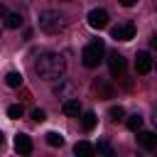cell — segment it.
<instances>
[{"label":"cell","mask_w":157,"mask_h":157,"mask_svg":"<svg viewBox=\"0 0 157 157\" xmlns=\"http://www.w3.org/2000/svg\"><path fill=\"white\" fill-rule=\"evenodd\" d=\"M34 71H37V76L44 78V81H56V78L64 76V71H66V59H64V54H56V52L42 54V56L34 61Z\"/></svg>","instance_id":"cell-1"},{"label":"cell","mask_w":157,"mask_h":157,"mask_svg":"<svg viewBox=\"0 0 157 157\" xmlns=\"http://www.w3.org/2000/svg\"><path fill=\"white\" fill-rule=\"evenodd\" d=\"M103 54H105V47H103V42H101V39H93V42H88V44L83 47L81 61H83V66H88V69H96V66L103 61Z\"/></svg>","instance_id":"cell-2"},{"label":"cell","mask_w":157,"mask_h":157,"mask_svg":"<svg viewBox=\"0 0 157 157\" xmlns=\"http://www.w3.org/2000/svg\"><path fill=\"white\" fill-rule=\"evenodd\" d=\"M64 17L59 15V12H54V10H44L42 15H39V27L44 29V32H49V34H56V32H61L64 29Z\"/></svg>","instance_id":"cell-3"},{"label":"cell","mask_w":157,"mask_h":157,"mask_svg":"<svg viewBox=\"0 0 157 157\" xmlns=\"http://www.w3.org/2000/svg\"><path fill=\"white\" fill-rule=\"evenodd\" d=\"M56 81H59V83L54 86V96H59V98H64V101H66V98H76V83H74L71 78H61V76H59Z\"/></svg>","instance_id":"cell-4"},{"label":"cell","mask_w":157,"mask_h":157,"mask_svg":"<svg viewBox=\"0 0 157 157\" xmlns=\"http://www.w3.org/2000/svg\"><path fill=\"white\" fill-rule=\"evenodd\" d=\"M110 37L118 39V42H130L135 37V25L132 22H123V25H115L110 29Z\"/></svg>","instance_id":"cell-5"},{"label":"cell","mask_w":157,"mask_h":157,"mask_svg":"<svg viewBox=\"0 0 157 157\" xmlns=\"http://www.w3.org/2000/svg\"><path fill=\"white\" fill-rule=\"evenodd\" d=\"M108 66H110V74L113 76H123V71H125V56L115 49V52H110L108 54Z\"/></svg>","instance_id":"cell-6"},{"label":"cell","mask_w":157,"mask_h":157,"mask_svg":"<svg viewBox=\"0 0 157 157\" xmlns=\"http://www.w3.org/2000/svg\"><path fill=\"white\" fill-rule=\"evenodd\" d=\"M88 25H91L93 29L108 27V12H105V10H91V12H88Z\"/></svg>","instance_id":"cell-7"},{"label":"cell","mask_w":157,"mask_h":157,"mask_svg":"<svg viewBox=\"0 0 157 157\" xmlns=\"http://www.w3.org/2000/svg\"><path fill=\"white\" fill-rule=\"evenodd\" d=\"M135 71L137 74H150L152 71V56H150V52H137V56H135Z\"/></svg>","instance_id":"cell-8"},{"label":"cell","mask_w":157,"mask_h":157,"mask_svg":"<svg viewBox=\"0 0 157 157\" xmlns=\"http://www.w3.org/2000/svg\"><path fill=\"white\" fill-rule=\"evenodd\" d=\"M137 142H140L145 150H155V147H157V135L140 128V130H137Z\"/></svg>","instance_id":"cell-9"},{"label":"cell","mask_w":157,"mask_h":157,"mask_svg":"<svg viewBox=\"0 0 157 157\" xmlns=\"http://www.w3.org/2000/svg\"><path fill=\"white\" fill-rule=\"evenodd\" d=\"M61 110H64L66 115H71V118H78V115H81V103H78V98H66V101L61 103Z\"/></svg>","instance_id":"cell-10"},{"label":"cell","mask_w":157,"mask_h":157,"mask_svg":"<svg viewBox=\"0 0 157 157\" xmlns=\"http://www.w3.org/2000/svg\"><path fill=\"white\" fill-rule=\"evenodd\" d=\"M15 150H17L20 155H29V152H32V140H29L25 132H20V135L15 137Z\"/></svg>","instance_id":"cell-11"},{"label":"cell","mask_w":157,"mask_h":157,"mask_svg":"<svg viewBox=\"0 0 157 157\" xmlns=\"http://www.w3.org/2000/svg\"><path fill=\"white\" fill-rule=\"evenodd\" d=\"M74 152H76L78 157H88V155H93V145L86 142V140H81V142L74 145Z\"/></svg>","instance_id":"cell-12"},{"label":"cell","mask_w":157,"mask_h":157,"mask_svg":"<svg viewBox=\"0 0 157 157\" xmlns=\"http://www.w3.org/2000/svg\"><path fill=\"white\" fill-rule=\"evenodd\" d=\"M96 123H98V118H96V113H83V118H81V125H83V130L86 132H91L93 128H96Z\"/></svg>","instance_id":"cell-13"},{"label":"cell","mask_w":157,"mask_h":157,"mask_svg":"<svg viewBox=\"0 0 157 157\" xmlns=\"http://www.w3.org/2000/svg\"><path fill=\"white\" fill-rule=\"evenodd\" d=\"M5 83H7V86H12V88L22 86V74H20V71H10V74L5 76Z\"/></svg>","instance_id":"cell-14"},{"label":"cell","mask_w":157,"mask_h":157,"mask_svg":"<svg viewBox=\"0 0 157 157\" xmlns=\"http://www.w3.org/2000/svg\"><path fill=\"white\" fill-rule=\"evenodd\" d=\"M125 125H128V130L137 132V130L142 128V115H137V113H135V115H130V118L125 120Z\"/></svg>","instance_id":"cell-15"},{"label":"cell","mask_w":157,"mask_h":157,"mask_svg":"<svg viewBox=\"0 0 157 157\" xmlns=\"http://www.w3.org/2000/svg\"><path fill=\"white\" fill-rule=\"evenodd\" d=\"M44 137H47V145H52V147H61L64 145V135L61 132H47Z\"/></svg>","instance_id":"cell-16"},{"label":"cell","mask_w":157,"mask_h":157,"mask_svg":"<svg viewBox=\"0 0 157 157\" xmlns=\"http://www.w3.org/2000/svg\"><path fill=\"white\" fill-rule=\"evenodd\" d=\"M5 25H7L10 29H17V27L22 25V17H20L17 12H10V15H5Z\"/></svg>","instance_id":"cell-17"},{"label":"cell","mask_w":157,"mask_h":157,"mask_svg":"<svg viewBox=\"0 0 157 157\" xmlns=\"http://www.w3.org/2000/svg\"><path fill=\"white\" fill-rule=\"evenodd\" d=\"M93 152H98V155H105V157H113V147H110L105 140H101V142L93 147Z\"/></svg>","instance_id":"cell-18"},{"label":"cell","mask_w":157,"mask_h":157,"mask_svg":"<svg viewBox=\"0 0 157 157\" xmlns=\"http://www.w3.org/2000/svg\"><path fill=\"white\" fill-rule=\"evenodd\" d=\"M108 115H110V120H123L125 118V110H123V105H110Z\"/></svg>","instance_id":"cell-19"},{"label":"cell","mask_w":157,"mask_h":157,"mask_svg":"<svg viewBox=\"0 0 157 157\" xmlns=\"http://www.w3.org/2000/svg\"><path fill=\"white\" fill-rule=\"evenodd\" d=\"M7 115H10L12 120L22 118V105H17V103H15V105H10V108H7Z\"/></svg>","instance_id":"cell-20"},{"label":"cell","mask_w":157,"mask_h":157,"mask_svg":"<svg viewBox=\"0 0 157 157\" xmlns=\"http://www.w3.org/2000/svg\"><path fill=\"white\" fill-rule=\"evenodd\" d=\"M44 118H47V113H44L42 108H34V110H32V120H37V123H42Z\"/></svg>","instance_id":"cell-21"},{"label":"cell","mask_w":157,"mask_h":157,"mask_svg":"<svg viewBox=\"0 0 157 157\" xmlns=\"http://www.w3.org/2000/svg\"><path fill=\"white\" fill-rule=\"evenodd\" d=\"M137 0H120V5H125V7H132Z\"/></svg>","instance_id":"cell-22"},{"label":"cell","mask_w":157,"mask_h":157,"mask_svg":"<svg viewBox=\"0 0 157 157\" xmlns=\"http://www.w3.org/2000/svg\"><path fill=\"white\" fill-rule=\"evenodd\" d=\"M5 15H7V10H5V5L0 2V17H5Z\"/></svg>","instance_id":"cell-23"},{"label":"cell","mask_w":157,"mask_h":157,"mask_svg":"<svg viewBox=\"0 0 157 157\" xmlns=\"http://www.w3.org/2000/svg\"><path fill=\"white\" fill-rule=\"evenodd\" d=\"M0 145H2V132H0Z\"/></svg>","instance_id":"cell-24"}]
</instances>
